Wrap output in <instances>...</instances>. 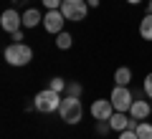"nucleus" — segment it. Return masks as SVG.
<instances>
[{
  "instance_id": "0eeeda50",
  "label": "nucleus",
  "mask_w": 152,
  "mask_h": 139,
  "mask_svg": "<svg viewBox=\"0 0 152 139\" xmlns=\"http://www.w3.org/2000/svg\"><path fill=\"white\" fill-rule=\"evenodd\" d=\"M91 116H94V122H109L112 119V114H114V104L109 101V99H96V101L91 104Z\"/></svg>"
},
{
  "instance_id": "f8f14e48",
  "label": "nucleus",
  "mask_w": 152,
  "mask_h": 139,
  "mask_svg": "<svg viewBox=\"0 0 152 139\" xmlns=\"http://www.w3.org/2000/svg\"><path fill=\"white\" fill-rule=\"evenodd\" d=\"M114 84H117V86H129L132 84V68L119 66V68L114 71Z\"/></svg>"
},
{
  "instance_id": "ddd939ff",
  "label": "nucleus",
  "mask_w": 152,
  "mask_h": 139,
  "mask_svg": "<svg viewBox=\"0 0 152 139\" xmlns=\"http://www.w3.org/2000/svg\"><path fill=\"white\" fill-rule=\"evenodd\" d=\"M140 36L142 41H152V13H147L140 20Z\"/></svg>"
},
{
  "instance_id": "393cba45",
  "label": "nucleus",
  "mask_w": 152,
  "mask_h": 139,
  "mask_svg": "<svg viewBox=\"0 0 152 139\" xmlns=\"http://www.w3.org/2000/svg\"><path fill=\"white\" fill-rule=\"evenodd\" d=\"M147 13H152V0H150V5H147Z\"/></svg>"
},
{
  "instance_id": "423d86ee",
  "label": "nucleus",
  "mask_w": 152,
  "mask_h": 139,
  "mask_svg": "<svg viewBox=\"0 0 152 139\" xmlns=\"http://www.w3.org/2000/svg\"><path fill=\"white\" fill-rule=\"evenodd\" d=\"M0 28L5 33H15L23 28V13H18L15 8H8V10H3V15H0Z\"/></svg>"
},
{
  "instance_id": "4468645a",
  "label": "nucleus",
  "mask_w": 152,
  "mask_h": 139,
  "mask_svg": "<svg viewBox=\"0 0 152 139\" xmlns=\"http://www.w3.org/2000/svg\"><path fill=\"white\" fill-rule=\"evenodd\" d=\"M71 43H74V38H71V33L61 31L58 36H56V48H61V51H69V48H71Z\"/></svg>"
},
{
  "instance_id": "9b49d317",
  "label": "nucleus",
  "mask_w": 152,
  "mask_h": 139,
  "mask_svg": "<svg viewBox=\"0 0 152 139\" xmlns=\"http://www.w3.org/2000/svg\"><path fill=\"white\" fill-rule=\"evenodd\" d=\"M38 23H43V13L38 10V8H28L23 13V28H36Z\"/></svg>"
},
{
  "instance_id": "1a4fd4ad",
  "label": "nucleus",
  "mask_w": 152,
  "mask_h": 139,
  "mask_svg": "<svg viewBox=\"0 0 152 139\" xmlns=\"http://www.w3.org/2000/svg\"><path fill=\"white\" fill-rule=\"evenodd\" d=\"M129 116L137 119V122H145L147 116H152V104H147L145 99H134V104L129 109Z\"/></svg>"
},
{
  "instance_id": "7ed1b4c3",
  "label": "nucleus",
  "mask_w": 152,
  "mask_h": 139,
  "mask_svg": "<svg viewBox=\"0 0 152 139\" xmlns=\"http://www.w3.org/2000/svg\"><path fill=\"white\" fill-rule=\"evenodd\" d=\"M58 116H61V122H66V124H79L81 116H84L81 101L76 96H64V101H61V106H58Z\"/></svg>"
},
{
  "instance_id": "f257e3e1",
  "label": "nucleus",
  "mask_w": 152,
  "mask_h": 139,
  "mask_svg": "<svg viewBox=\"0 0 152 139\" xmlns=\"http://www.w3.org/2000/svg\"><path fill=\"white\" fill-rule=\"evenodd\" d=\"M5 61L10 66H15V68H23V66H28L33 61V48L28 46V43H10L5 48Z\"/></svg>"
},
{
  "instance_id": "4be33fe9",
  "label": "nucleus",
  "mask_w": 152,
  "mask_h": 139,
  "mask_svg": "<svg viewBox=\"0 0 152 139\" xmlns=\"http://www.w3.org/2000/svg\"><path fill=\"white\" fill-rule=\"evenodd\" d=\"M10 36H13V43H23V28L15 31V33H10Z\"/></svg>"
},
{
  "instance_id": "5701e85b",
  "label": "nucleus",
  "mask_w": 152,
  "mask_h": 139,
  "mask_svg": "<svg viewBox=\"0 0 152 139\" xmlns=\"http://www.w3.org/2000/svg\"><path fill=\"white\" fill-rule=\"evenodd\" d=\"M89 3V8H99V0H86Z\"/></svg>"
},
{
  "instance_id": "f3484780",
  "label": "nucleus",
  "mask_w": 152,
  "mask_h": 139,
  "mask_svg": "<svg viewBox=\"0 0 152 139\" xmlns=\"http://www.w3.org/2000/svg\"><path fill=\"white\" fill-rule=\"evenodd\" d=\"M66 84H69V81H64L61 76H53V79L48 81V89H53V91H58V94H64V91H66Z\"/></svg>"
},
{
  "instance_id": "412c9836",
  "label": "nucleus",
  "mask_w": 152,
  "mask_h": 139,
  "mask_svg": "<svg viewBox=\"0 0 152 139\" xmlns=\"http://www.w3.org/2000/svg\"><path fill=\"white\" fill-rule=\"evenodd\" d=\"M119 139H140V137L134 129H124V132H119Z\"/></svg>"
},
{
  "instance_id": "aec40b11",
  "label": "nucleus",
  "mask_w": 152,
  "mask_h": 139,
  "mask_svg": "<svg viewBox=\"0 0 152 139\" xmlns=\"http://www.w3.org/2000/svg\"><path fill=\"white\" fill-rule=\"evenodd\" d=\"M109 132H112L109 122H96V134H109Z\"/></svg>"
},
{
  "instance_id": "9d476101",
  "label": "nucleus",
  "mask_w": 152,
  "mask_h": 139,
  "mask_svg": "<svg viewBox=\"0 0 152 139\" xmlns=\"http://www.w3.org/2000/svg\"><path fill=\"white\" fill-rule=\"evenodd\" d=\"M109 124H112V132H124V129H129L132 116L127 111H114L112 119H109Z\"/></svg>"
},
{
  "instance_id": "6e6552de",
  "label": "nucleus",
  "mask_w": 152,
  "mask_h": 139,
  "mask_svg": "<svg viewBox=\"0 0 152 139\" xmlns=\"http://www.w3.org/2000/svg\"><path fill=\"white\" fill-rule=\"evenodd\" d=\"M64 23H66V18H64V13H61V10H46L43 28L51 33V36H58V33L64 31Z\"/></svg>"
},
{
  "instance_id": "a211bd4d",
  "label": "nucleus",
  "mask_w": 152,
  "mask_h": 139,
  "mask_svg": "<svg viewBox=\"0 0 152 139\" xmlns=\"http://www.w3.org/2000/svg\"><path fill=\"white\" fill-rule=\"evenodd\" d=\"M41 3L46 10H61V5H64V0H41Z\"/></svg>"
},
{
  "instance_id": "2eb2a0df",
  "label": "nucleus",
  "mask_w": 152,
  "mask_h": 139,
  "mask_svg": "<svg viewBox=\"0 0 152 139\" xmlns=\"http://www.w3.org/2000/svg\"><path fill=\"white\" fill-rule=\"evenodd\" d=\"M66 96H76V99H81V94H84V86L79 84V81H69L66 84V91H64Z\"/></svg>"
},
{
  "instance_id": "b1692460",
  "label": "nucleus",
  "mask_w": 152,
  "mask_h": 139,
  "mask_svg": "<svg viewBox=\"0 0 152 139\" xmlns=\"http://www.w3.org/2000/svg\"><path fill=\"white\" fill-rule=\"evenodd\" d=\"M127 3H129V5H140L142 0H127Z\"/></svg>"
},
{
  "instance_id": "dca6fc26",
  "label": "nucleus",
  "mask_w": 152,
  "mask_h": 139,
  "mask_svg": "<svg viewBox=\"0 0 152 139\" xmlns=\"http://www.w3.org/2000/svg\"><path fill=\"white\" fill-rule=\"evenodd\" d=\"M137 137L140 139H152V124L150 122H140L137 124Z\"/></svg>"
},
{
  "instance_id": "6ab92c4d",
  "label": "nucleus",
  "mask_w": 152,
  "mask_h": 139,
  "mask_svg": "<svg viewBox=\"0 0 152 139\" xmlns=\"http://www.w3.org/2000/svg\"><path fill=\"white\" fill-rule=\"evenodd\" d=\"M142 89H145V96H147V99H152V71L145 76V86H142Z\"/></svg>"
},
{
  "instance_id": "39448f33",
  "label": "nucleus",
  "mask_w": 152,
  "mask_h": 139,
  "mask_svg": "<svg viewBox=\"0 0 152 139\" xmlns=\"http://www.w3.org/2000/svg\"><path fill=\"white\" fill-rule=\"evenodd\" d=\"M61 13H64L66 20H71V23H81V20H86L89 3H86V0H64Z\"/></svg>"
},
{
  "instance_id": "f03ea898",
  "label": "nucleus",
  "mask_w": 152,
  "mask_h": 139,
  "mask_svg": "<svg viewBox=\"0 0 152 139\" xmlns=\"http://www.w3.org/2000/svg\"><path fill=\"white\" fill-rule=\"evenodd\" d=\"M61 101H64V96H61L58 91L43 89V91H38V94H36L33 106H36V111H41V114H51V111H58Z\"/></svg>"
},
{
  "instance_id": "20e7f679",
  "label": "nucleus",
  "mask_w": 152,
  "mask_h": 139,
  "mask_svg": "<svg viewBox=\"0 0 152 139\" xmlns=\"http://www.w3.org/2000/svg\"><path fill=\"white\" fill-rule=\"evenodd\" d=\"M109 101L114 104V111H127L129 114L132 104H134V94L129 91V86H117L114 84L112 94H109Z\"/></svg>"
}]
</instances>
